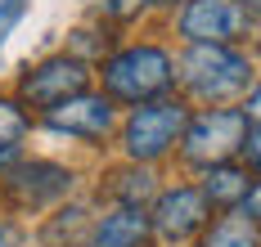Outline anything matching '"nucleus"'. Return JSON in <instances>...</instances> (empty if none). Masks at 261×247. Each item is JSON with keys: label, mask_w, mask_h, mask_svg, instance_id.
<instances>
[{"label": "nucleus", "mask_w": 261, "mask_h": 247, "mask_svg": "<svg viewBox=\"0 0 261 247\" xmlns=\"http://www.w3.org/2000/svg\"><path fill=\"white\" fill-rule=\"evenodd\" d=\"M176 77L203 108H225L243 104V95L252 90V58L239 45H189L176 63Z\"/></svg>", "instance_id": "1"}, {"label": "nucleus", "mask_w": 261, "mask_h": 247, "mask_svg": "<svg viewBox=\"0 0 261 247\" xmlns=\"http://www.w3.org/2000/svg\"><path fill=\"white\" fill-rule=\"evenodd\" d=\"M99 81H104V95L113 104H130L135 108V104L171 95L176 58L162 45H126V50H117V54H108L99 63Z\"/></svg>", "instance_id": "2"}, {"label": "nucleus", "mask_w": 261, "mask_h": 247, "mask_svg": "<svg viewBox=\"0 0 261 247\" xmlns=\"http://www.w3.org/2000/svg\"><path fill=\"white\" fill-rule=\"evenodd\" d=\"M189 117H194L189 104L176 99V95L135 104L126 112V121H122V153H126V162H144V166L162 162L171 148H180Z\"/></svg>", "instance_id": "3"}, {"label": "nucleus", "mask_w": 261, "mask_h": 247, "mask_svg": "<svg viewBox=\"0 0 261 247\" xmlns=\"http://www.w3.org/2000/svg\"><path fill=\"white\" fill-rule=\"evenodd\" d=\"M248 112L239 104H225V108H203L189 117L180 139V158L198 171H207L216 162H234L243 153V139H248Z\"/></svg>", "instance_id": "4"}, {"label": "nucleus", "mask_w": 261, "mask_h": 247, "mask_svg": "<svg viewBox=\"0 0 261 247\" xmlns=\"http://www.w3.org/2000/svg\"><path fill=\"white\" fill-rule=\"evenodd\" d=\"M81 90H90V63L77 54H50L18 77V104L45 117L50 108L68 104Z\"/></svg>", "instance_id": "5"}, {"label": "nucleus", "mask_w": 261, "mask_h": 247, "mask_svg": "<svg viewBox=\"0 0 261 247\" xmlns=\"http://www.w3.org/2000/svg\"><path fill=\"white\" fill-rule=\"evenodd\" d=\"M0 193L18 211H41L72 193V171L59 162H45V158H32V162L18 158L14 166L0 171Z\"/></svg>", "instance_id": "6"}, {"label": "nucleus", "mask_w": 261, "mask_h": 247, "mask_svg": "<svg viewBox=\"0 0 261 247\" xmlns=\"http://www.w3.org/2000/svg\"><path fill=\"white\" fill-rule=\"evenodd\" d=\"M176 32L189 45H234L248 32V9L243 0H185Z\"/></svg>", "instance_id": "7"}, {"label": "nucleus", "mask_w": 261, "mask_h": 247, "mask_svg": "<svg viewBox=\"0 0 261 247\" xmlns=\"http://www.w3.org/2000/svg\"><path fill=\"white\" fill-rule=\"evenodd\" d=\"M149 220H153V234L167 238V243H189L198 238L212 225V202L198 184H176V189H162L149 207Z\"/></svg>", "instance_id": "8"}, {"label": "nucleus", "mask_w": 261, "mask_h": 247, "mask_svg": "<svg viewBox=\"0 0 261 247\" xmlns=\"http://www.w3.org/2000/svg\"><path fill=\"white\" fill-rule=\"evenodd\" d=\"M45 126L59 131V135H72V139H108L117 131V104L108 99L104 90L99 95H90V90H81L72 95L68 104H59V108L45 112Z\"/></svg>", "instance_id": "9"}, {"label": "nucleus", "mask_w": 261, "mask_h": 247, "mask_svg": "<svg viewBox=\"0 0 261 247\" xmlns=\"http://www.w3.org/2000/svg\"><path fill=\"white\" fill-rule=\"evenodd\" d=\"M153 220L149 207H108L86 225V247H149Z\"/></svg>", "instance_id": "10"}, {"label": "nucleus", "mask_w": 261, "mask_h": 247, "mask_svg": "<svg viewBox=\"0 0 261 247\" xmlns=\"http://www.w3.org/2000/svg\"><path fill=\"white\" fill-rule=\"evenodd\" d=\"M198 189L207 193V202H212V211H239V202L248 198V189H252V171L239 162H216L203 171V184Z\"/></svg>", "instance_id": "11"}, {"label": "nucleus", "mask_w": 261, "mask_h": 247, "mask_svg": "<svg viewBox=\"0 0 261 247\" xmlns=\"http://www.w3.org/2000/svg\"><path fill=\"white\" fill-rule=\"evenodd\" d=\"M158 193H162L158 175H153V166H144V162H126L108 175V198L117 207H153Z\"/></svg>", "instance_id": "12"}, {"label": "nucleus", "mask_w": 261, "mask_h": 247, "mask_svg": "<svg viewBox=\"0 0 261 247\" xmlns=\"http://www.w3.org/2000/svg\"><path fill=\"white\" fill-rule=\"evenodd\" d=\"M203 247H261V229L243 211H225L212 220V229L203 234Z\"/></svg>", "instance_id": "13"}, {"label": "nucleus", "mask_w": 261, "mask_h": 247, "mask_svg": "<svg viewBox=\"0 0 261 247\" xmlns=\"http://www.w3.org/2000/svg\"><path fill=\"white\" fill-rule=\"evenodd\" d=\"M23 135H27V108L18 99L0 95V144H18Z\"/></svg>", "instance_id": "14"}, {"label": "nucleus", "mask_w": 261, "mask_h": 247, "mask_svg": "<svg viewBox=\"0 0 261 247\" xmlns=\"http://www.w3.org/2000/svg\"><path fill=\"white\" fill-rule=\"evenodd\" d=\"M243 166L252 171V175H261V126H248V139H243Z\"/></svg>", "instance_id": "15"}, {"label": "nucleus", "mask_w": 261, "mask_h": 247, "mask_svg": "<svg viewBox=\"0 0 261 247\" xmlns=\"http://www.w3.org/2000/svg\"><path fill=\"white\" fill-rule=\"evenodd\" d=\"M140 9H144V0H104V14H108V18H117V23L135 18Z\"/></svg>", "instance_id": "16"}, {"label": "nucleus", "mask_w": 261, "mask_h": 247, "mask_svg": "<svg viewBox=\"0 0 261 247\" xmlns=\"http://www.w3.org/2000/svg\"><path fill=\"white\" fill-rule=\"evenodd\" d=\"M239 211H243V216L261 229V180H252V189H248V198L239 202Z\"/></svg>", "instance_id": "17"}, {"label": "nucleus", "mask_w": 261, "mask_h": 247, "mask_svg": "<svg viewBox=\"0 0 261 247\" xmlns=\"http://www.w3.org/2000/svg\"><path fill=\"white\" fill-rule=\"evenodd\" d=\"M23 18V0H0V41L9 36V27Z\"/></svg>", "instance_id": "18"}, {"label": "nucleus", "mask_w": 261, "mask_h": 247, "mask_svg": "<svg viewBox=\"0 0 261 247\" xmlns=\"http://www.w3.org/2000/svg\"><path fill=\"white\" fill-rule=\"evenodd\" d=\"M239 108L248 112V121H252V126H261V81L252 85L248 95H243V104H239Z\"/></svg>", "instance_id": "19"}, {"label": "nucleus", "mask_w": 261, "mask_h": 247, "mask_svg": "<svg viewBox=\"0 0 261 247\" xmlns=\"http://www.w3.org/2000/svg\"><path fill=\"white\" fill-rule=\"evenodd\" d=\"M18 162V144H0V171Z\"/></svg>", "instance_id": "20"}, {"label": "nucleus", "mask_w": 261, "mask_h": 247, "mask_svg": "<svg viewBox=\"0 0 261 247\" xmlns=\"http://www.w3.org/2000/svg\"><path fill=\"white\" fill-rule=\"evenodd\" d=\"M0 247H18V234H14L9 220H0Z\"/></svg>", "instance_id": "21"}, {"label": "nucleus", "mask_w": 261, "mask_h": 247, "mask_svg": "<svg viewBox=\"0 0 261 247\" xmlns=\"http://www.w3.org/2000/svg\"><path fill=\"white\" fill-rule=\"evenodd\" d=\"M243 9H248V23H261V0H243Z\"/></svg>", "instance_id": "22"}, {"label": "nucleus", "mask_w": 261, "mask_h": 247, "mask_svg": "<svg viewBox=\"0 0 261 247\" xmlns=\"http://www.w3.org/2000/svg\"><path fill=\"white\" fill-rule=\"evenodd\" d=\"M144 5H185V0H144Z\"/></svg>", "instance_id": "23"}]
</instances>
